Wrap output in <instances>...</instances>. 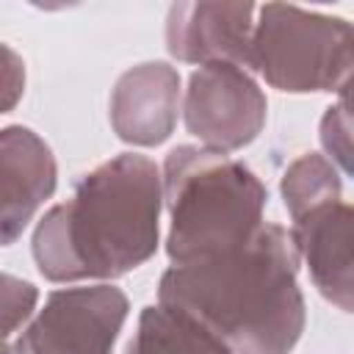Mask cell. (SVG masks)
<instances>
[{"label": "cell", "mask_w": 354, "mask_h": 354, "mask_svg": "<svg viewBox=\"0 0 354 354\" xmlns=\"http://www.w3.org/2000/svg\"><path fill=\"white\" fill-rule=\"evenodd\" d=\"M290 230L274 221L241 246L188 266H169L158 301L188 315L230 354H290L307 310Z\"/></svg>", "instance_id": "1"}, {"label": "cell", "mask_w": 354, "mask_h": 354, "mask_svg": "<svg viewBox=\"0 0 354 354\" xmlns=\"http://www.w3.org/2000/svg\"><path fill=\"white\" fill-rule=\"evenodd\" d=\"M163 174L141 152H119L86 171L75 194L36 224L30 252L50 282L116 279L160 243Z\"/></svg>", "instance_id": "2"}, {"label": "cell", "mask_w": 354, "mask_h": 354, "mask_svg": "<svg viewBox=\"0 0 354 354\" xmlns=\"http://www.w3.org/2000/svg\"><path fill=\"white\" fill-rule=\"evenodd\" d=\"M160 174L171 266L224 254L246 243L266 221L268 188L243 160L180 144L166 155Z\"/></svg>", "instance_id": "3"}, {"label": "cell", "mask_w": 354, "mask_h": 354, "mask_svg": "<svg viewBox=\"0 0 354 354\" xmlns=\"http://www.w3.org/2000/svg\"><path fill=\"white\" fill-rule=\"evenodd\" d=\"M354 69V22L299 6H257L249 72L285 94L337 91Z\"/></svg>", "instance_id": "4"}, {"label": "cell", "mask_w": 354, "mask_h": 354, "mask_svg": "<svg viewBox=\"0 0 354 354\" xmlns=\"http://www.w3.org/2000/svg\"><path fill=\"white\" fill-rule=\"evenodd\" d=\"M130 301L111 282L58 288L11 346L14 354H113Z\"/></svg>", "instance_id": "5"}, {"label": "cell", "mask_w": 354, "mask_h": 354, "mask_svg": "<svg viewBox=\"0 0 354 354\" xmlns=\"http://www.w3.org/2000/svg\"><path fill=\"white\" fill-rule=\"evenodd\" d=\"M268 100L249 69L213 61L191 72L183 97L185 130L199 147L213 152H238L249 147L266 127Z\"/></svg>", "instance_id": "6"}, {"label": "cell", "mask_w": 354, "mask_h": 354, "mask_svg": "<svg viewBox=\"0 0 354 354\" xmlns=\"http://www.w3.org/2000/svg\"><path fill=\"white\" fill-rule=\"evenodd\" d=\"M183 111L180 72L166 61H144L119 75L108 100V119L119 141L133 147L163 144Z\"/></svg>", "instance_id": "7"}, {"label": "cell", "mask_w": 354, "mask_h": 354, "mask_svg": "<svg viewBox=\"0 0 354 354\" xmlns=\"http://www.w3.org/2000/svg\"><path fill=\"white\" fill-rule=\"evenodd\" d=\"M257 6L174 3L166 17V50L183 64L230 61L249 69Z\"/></svg>", "instance_id": "8"}, {"label": "cell", "mask_w": 354, "mask_h": 354, "mask_svg": "<svg viewBox=\"0 0 354 354\" xmlns=\"http://www.w3.org/2000/svg\"><path fill=\"white\" fill-rule=\"evenodd\" d=\"M290 238L315 290L354 315V202L337 199L293 218Z\"/></svg>", "instance_id": "9"}, {"label": "cell", "mask_w": 354, "mask_h": 354, "mask_svg": "<svg viewBox=\"0 0 354 354\" xmlns=\"http://www.w3.org/2000/svg\"><path fill=\"white\" fill-rule=\"evenodd\" d=\"M58 166L50 144L25 124L0 130V235L11 246L55 194Z\"/></svg>", "instance_id": "10"}, {"label": "cell", "mask_w": 354, "mask_h": 354, "mask_svg": "<svg viewBox=\"0 0 354 354\" xmlns=\"http://www.w3.org/2000/svg\"><path fill=\"white\" fill-rule=\"evenodd\" d=\"M124 354H230L210 332L188 315L166 307L147 304Z\"/></svg>", "instance_id": "11"}, {"label": "cell", "mask_w": 354, "mask_h": 354, "mask_svg": "<svg viewBox=\"0 0 354 354\" xmlns=\"http://www.w3.org/2000/svg\"><path fill=\"white\" fill-rule=\"evenodd\" d=\"M279 194L293 221L321 205L343 199L340 169L324 152H304L282 171Z\"/></svg>", "instance_id": "12"}, {"label": "cell", "mask_w": 354, "mask_h": 354, "mask_svg": "<svg viewBox=\"0 0 354 354\" xmlns=\"http://www.w3.org/2000/svg\"><path fill=\"white\" fill-rule=\"evenodd\" d=\"M318 138L324 147V155L354 177V116L340 108L337 102L329 105L318 124Z\"/></svg>", "instance_id": "13"}, {"label": "cell", "mask_w": 354, "mask_h": 354, "mask_svg": "<svg viewBox=\"0 0 354 354\" xmlns=\"http://www.w3.org/2000/svg\"><path fill=\"white\" fill-rule=\"evenodd\" d=\"M39 301V290L33 282L19 279L14 274H3V335L6 340L19 329L28 326Z\"/></svg>", "instance_id": "14"}, {"label": "cell", "mask_w": 354, "mask_h": 354, "mask_svg": "<svg viewBox=\"0 0 354 354\" xmlns=\"http://www.w3.org/2000/svg\"><path fill=\"white\" fill-rule=\"evenodd\" d=\"M3 58H6V69H3V113H8L14 108V102L22 97L25 91V64L22 58L8 47L3 44Z\"/></svg>", "instance_id": "15"}, {"label": "cell", "mask_w": 354, "mask_h": 354, "mask_svg": "<svg viewBox=\"0 0 354 354\" xmlns=\"http://www.w3.org/2000/svg\"><path fill=\"white\" fill-rule=\"evenodd\" d=\"M337 105L346 108L354 116V69L348 72V77L343 80V86L337 88Z\"/></svg>", "instance_id": "16"}]
</instances>
